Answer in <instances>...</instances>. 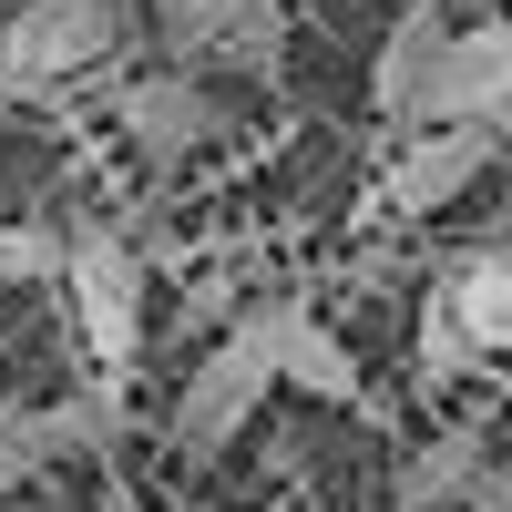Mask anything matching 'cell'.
Segmentation results:
<instances>
[{"mask_svg": "<svg viewBox=\"0 0 512 512\" xmlns=\"http://www.w3.org/2000/svg\"><path fill=\"white\" fill-rule=\"evenodd\" d=\"M277 318H287V287L267 297H246L236 328L185 369V390L175 410H164V441H175V461H216L256 410H267V390H287V369H277Z\"/></svg>", "mask_w": 512, "mask_h": 512, "instance_id": "6da1fadb", "label": "cell"}, {"mask_svg": "<svg viewBox=\"0 0 512 512\" xmlns=\"http://www.w3.org/2000/svg\"><path fill=\"white\" fill-rule=\"evenodd\" d=\"M134 31V0H31L0 31V93H62L72 72H103Z\"/></svg>", "mask_w": 512, "mask_h": 512, "instance_id": "7a4b0ae2", "label": "cell"}, {"mask_svg": "<svg viewBox=\"0 0 512 512\" xmlns=\"http://www.w3.org/2000/svg\"><path fill=\"white\" fill-rule=\"evenodd\" d=\"M62 287H72V328H82V349H93V369L134 379V359H144V256L113 226H72Z\"/></svg>", "mask_w": 512, "mask_h": 512, "instance_id": "3957f363", "label": "cell"}, {"mask_svg": "<svg viewBox=\"0 0 512 512\" xmlns=\"http://www.w3.org/2000/svg\"><path fill=\"white\" fill-rule=\"evenodd\" d=\"M492 154H502V123H420V134H400L390 175H379V216H400V226L441 216L492 175Z\"/></svg>", "mask_w": 512, "mask_h": 512, "instance_id": "277c9868", "label": "cell"}, {"mask_svg": "<svg viewBox=\"0 0 512 512\" xmlns=\"http://www.w3.org/2000/svg\"><path fill=\"white\" fill-rule=\"evenodd\" d=\"M113 123H123V144H134L154 175H175V164H195L205 144H216V93H205V72H144V82H123L113 93Z\"/></svg>", "mask_w": 512, "mask_h": 512, "instance_id": "5b68a950", "label": "cell"}, {"mask_svg": "<svg viewBox=\"0 0 512 512\" xmlns=\"http://www.w3.org/2000/svg\"><path fill=\"white\" fill-rule=\"evenodd\" d=\"M154 31L185 72H277V0H154Z\"/></svg>", "mask_w": 512, "mask_h": 512, "instance_id": "8992f818", "label": "cell"}, {"mask_svg": "<svg viewBox=\"0 0 512 512\" xmlns=\"http://www.w3.org/2000/svg\"><path fill=\"white\" fill-rule=\"evenodd\" d=\"M431 297H441L461 328H472L482 359H512V236H492V246H472V256H451Z\"/></svg>", "mask_w": 512, "mask_h": 512, "instance_id": "52a82bcc", "label": "cell"}, {"mask_svg": "<svg viewBox=\"0 0 512 512\" xmlns=\"http://www.w3.org/2000/svg\"><path fill=\"white\" fill-rule=\"evenodd\" d=\"M441 41H451V21L431 11V0H410V11L390 21V41H379V72H369V113L390 123V134H410V113H420V82H431Z\"/></svg>", "mask_w": 512, "mask_h": 512, "instance_id": "ba28073f", "label": "cell"}, {"mask_svg": "<svg viewBox=\"0 0 512 512\" xmlns=\"http://www.w3.org/2000/svg\"><path fill=\"white\" fill-rule=\"evenodd\" d=\"M277 369H287V390H297V400L359 410V359L338 349V328H328L297 287H287V318H277Z\"/></svg>", "mask_w": 512, "mask_h": 512, "instance_id": "9c48e42d", "label": "cell"}, {"mask_svg": "<svg viewBox=\"0 0 512 512\" xmlns=\"http://www.w3.org/2000/svg\"><path fill=\"white\" fill-rule=\"evenodd\" d=\"M492 472L482 461V420H451L441 441H420L410 451V472H400V512H441V502H472V482Z\"/></svg>", "mask_w": 512, "mask_h": 512, "instance_id": "30bf717a", "label": "cell"}, {"mask_svg": "<svg viewBox=\"0 0 512 512\" xmlns=\"http://www.w3.org/2000/svg\"><path fill=\"white\" fill-rule=\"evenodd\" d=\"M72 451V410H0V472H41V461Z\"/></svg>", "mask_w": 512, "mask_h": 512, "instance_id": "8fae6325", "label": "cell"}, {"mask_svg": "<svg viewBox=\"0 0 512 512\" xmlns=\"http://www.w3.org/2000/svg\"><path fill=\"white\" fill-rule=\"evenodd\" d=\"M62 256H72V246L21 236V226H11V236H0V277H62Z\"/></svg>", "mask_w": 512, "mask_h": 512, "instance_id": "7c38bea8", "label": "cell"}, {"mask_svg": "<svg viewBox=\"0 0 512 512\" xmlns=\"http://www.w3.org/2000/svg\"><path fill=\"white\" fill-rule=\"evenodd\" d=\"M461 512H512V482H502V472H482V482H472V502H461Z\"/></svg>", "mask_w": 512, "mask_h": 512, "instance_id": "4fadbf2b", "label": "cell"}, {"mask_svg": "<svg viewBox=\"0 0 512 512\" xmlns=\"http://www.w3.org/2000/svg\"><path fill=\"white\" fill-rule=\"evenodd\" d=\"M103 512H113V502H103Z\"/></svg>", "mask_w": 512, "mask_h": 512, "instance_id": "5bb4252c", "label": "cell"}]
</instances>
